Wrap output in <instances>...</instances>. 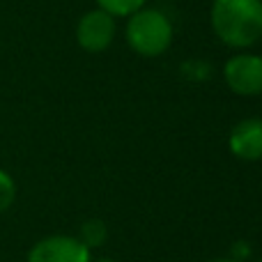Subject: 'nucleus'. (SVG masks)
Returning <instances> with one entry per match:
<instances>
[{
	"mask_svg": "<svg viewBox=\"0 0 262 262\" xmlns=\"http://www.w3.org/2000/svg\"><path fill=\"white\" fill-rule=\"evenodd\" d=\"M97 7L104 9L106 14L115 18H129L131 14H136L138 9H143L147 5V0H95Z\"/></svg>",
	"mask_w": 262,
	"mask_h": 262,
	"instance_id": "7",
	"label": "nucleus"
},
{
	"mask_svg": "<svg viewBox=\"0 0 262 262\" xmlns=\"http://www.w3.org/2000/svg\"><path fill=\"white\" fill-rule=\"evenodd\" d=\"M209 21L221 44L246 51L262 39V0H214Z\"/></svg>",
	"mask_w": 262,
	"mask_h": 262,
	"instance_id": "1",
	"label": "nucleus"
},
{
	"mask_svg": "<svg viewBox=\"0 0 262 262\" xmlns=\"http://www.w3.org/2000/svg\"><path fill=\"white\" fill-rule=\"evenodd\" d=\"M118 35V18L104 9H90L76 23V44L88 53H104Z\"/></svg>",
	"mask_w": 262,
	"mask_h": 262,
	"instance_id": "4",
	"label": "nucleus"
},
{
	"mask_svg": "<svg viewBox=\"0 0 262 262\" xmlns=\"http://www.w3.org/2000/svg\"><path fill=\"white\" fill-rule=\"evenodd\" d=\"M124 39L140 58H159L170 49L175 28L166 12L157 7H143L131 14L124 26Z\"/></svg>",
	"mask_w": 262,
	"mask_h": 262,
	"instance_id": "2",
	"label": "nucleus"
},
{
	"mask_svg": "<svg viewBox=\"0 0 262 262\" xmlns=\"http://www.w3.org/2000/svg\"><path fill=\"white\" fill-rule=\"evenodd\" d=\"M209 262H242L237 258H216V260H209Z\"/></svg>",
	"mask_w": 262,
	"mask_h": 262,
	"instance_id": "10",
	"label": "nucleus"
},
{
	"mask_svg": "<svg viewBox=\"0 0 262 262\" xmlns=\"http://www.w3.org/2000/svg\"><path fill=\"white\" fill-rule=\"evenodd\" d=\"M92 251L76 235L41 237L28 251L26 262H92Z\"/></svg>",
	"mask_w": 262,
	"mask_h": 262,
	"instance_id": "5",
	"label": "nucleus"
},
{
	"mask_svg": "<svg viewBox=\"0 0 262 262\" xmlns=\"http://www.w3.org/2000/svg\"><path fill=\"white\" fill-rule=\"evenodd\" d=\"M223 81L237 97H260L262 95V55L237 53L223 64Z\"/></svg>",
	"mask_w": 262,
	"mask_h": 262,
	"instance_id": "3",
	"label": "nucleus"
},
{
	"mask_svg": "<svg viewBox=\"0 0 262 262\" xmlns=\"http://www.w3.org/2000/svg\"><path fill=\"white\" fill-rule=\"evenodd\" d=\"M106 237H108V230H106V223H104V221H99V219H90V221L83 223L78 239H81L83 244H85L88 249L92 251L95 246H101V244H104Z\"/></svg>",
	"mask_w": 262,
	"mask_h": 262,
	"instance_id": "8",
	"label": "nucleus"
},
{
	"mask_svg": "<svg viewBox=\"0 0 262 262\" xmlns=\"http://www.w3.org/2000/svg\"><path fill=\"white\" fill-rule=\"evenodd\" d=\"M16 200V182L7 170L0 168V214H5Z\"/></svg>",
	"mask_w": 262,
	"mask_h": 262,
	"instance_id": "9",
	"label": "nucleus"
},
{
	"mask_svg": "<svg viewBox=\"0 0 262 262\" xmlns=\"http://www.w3.org/2000/svg\"><path fill=\"white\" fill-rule=\"evenodd\" d=\"M258 262H262V260H258Z\"/></svg>",
	"mask_w": 262,
	"mask_h": 262,
	"instance_id": "12",
	"label": "nucleus"
},
{
	"mask_svg": "<svg viewBox=\"0 0 262 262\" xmlns=\"http://www.w3.org/2000/svg\"><path fill=\"white\" fill-rule=\"evenodd\" d=\"M92 262H118V260H113V258H101V260H92Z\"/></svg>",
	"mask_w": 262,
	"mask_h": 262,
	"instance_id": "11",
	"label": "nucleus"
},
{
	"mask_svg": "<svg viewBox=\"0 0 262 262\" xmlns=\"http://www.w3.org/2000/svg\"><path fill=\"white\" fill-rule=\"evenodd\" d=\"M228 149L239 161L262 159V118H246L232 127L228 136Z\"/></svg>",
	"mask_w": 262,
	"mask_h": 262,
	"instance_id": "6",
	"label": "nucleus"
}]
</instances>
